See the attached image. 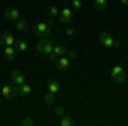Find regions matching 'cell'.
I'll return each instance as SVG.
<instances>
[{
  "label": "cell",
  "mask_w": 128,
  "mask_h": 126,
  "mask_svg": "<svg viewBox=\"0 0 128 126\" xmlns=\"http://www.w3.org/2000/svg\"><path fill=\"white\" fill-rule=\"evenodd\" d=\"M51 32H53V19L50 20V22H38L34 26V29H32V34L38 39L40 38H50Z\"/></svg>",
  "instance_id": "1"
},
{
  "label": "cell",
  "mask_w": 128,
  "mask_h": 126,
  "mask_svg": "<svg viewBox=\"0 0 128 126\" xmlns=\"http://www.w3.org/2000/svg\"><path fill=\"white\" fill-rule=\"evenodd\" d=\"M53 46H55V43L50 41L48 38H40L38 39V44H36V51L40 55H46L48 56L50 53L53 51Z\"/></svg>",
  "instance_id": "2"
},
{
  "label": "cell",
  "mask_w": 128,
  "mask_h": 126,
  "mask_svg": "<svg viewBox=\"0 0 128 126\" xmlns=\"http://www.w3.org/2000/svg\"><path fill=\"white\" fill-rule=\"evenodd\" d=\"M99 43L104 48H121V43L116 41L109 32H99Z\"/></svg>",
  "instance_id": "3"
},
{
  "label": "cell",
  "mask_w": 128,
  "mask_h": 126,
  "mask_svg": "<svg viewBox=\"0 0 128 126\" xmlns=\"http://www.w3.org/2000/svg\"><path fill=\"white\" fill-rule=\"evenodd\" d=\"M58 19H60V22L65 24V26H68L70 22L74 20V10L68 7V2H65V7H63V9H60Z\"/></svg>",
  "instance_id": "4"
},
{
  "label": "cell",
  "mask_w": 128,
  "mask_h": 126,
  "mask_svg": "<svg viewBox=\"0 0 128 126\" xmlns=\"http://www.w3.org/2000/svg\"><path fill=\"white\" fill-rule=\"evenodd\" d=\"M67 49H68V46H67L65 43H58V44L53 46V51L48 55V58L51 60V61H56L60 56H63V55L67 53Z\"/></svg>",
  "instance_id": "5"
},
{
  "label": "cell",
  "mask_w": 128,
  "mask_h": 126,
  "mask_svg": "<svg viewBox=\"0 0 128 126\" xmlns=\"http://www.w3.org/2000/svg\"><path fill=\"white\" fill-rule=\"evenodd\" d=\"M111 77H113V80H114L116 84H123V82L126 80L125 68L121 67V65H114V67L111 68Z\"/></svg>",
  "instance_id": "6"
},
{
  "label": "cell",
  "mask_w": 128,
  "mask_h": 126,
  "mask_svg": "<svg viewBox=\"0 0 128 126\" xmlns=\"http://www.w3.org/2000/svg\"><path fill=\"white\" fill-rule=\"evenodd\" d=\"M14 96H17V85L16 84H5L4 87H2V97L4 99H12Z\"/></svg>",
  "instance_id": "7"
},
{
  "label": "cell",
  "mask_w": 128,
  "mask_h": 126,
  "mask_svg": "<svg viewBox=\"0 0 128 126\" xmlns=\"http://www.w3.org/2000/svg\"><path fill=\"white\" fill-rule=\"evenodd\" d=\"M4 17L9 22H16L17 19H20V12L16 7H7V9L4 10Z\"/></svg>",
  "instance_id": "8"
},
{
  "label": "cell",
  "mask_w": 128,
  "mask_h": 126,
  "mask_svg": "<svg viewBox=\"0 0 128 126\" xmlns=\"http://www.w3.org/2000/svg\"><path fill=\"white\" fill-rule=\"evenodd\" d=\"M0 44H4V46H14L16 44V38L10 34V32H0Z\"/></svg>",
  "instance_id": "9"
},
{
  "label": "cell",
  "mask_w": 128,
  "mask_h": 126,
  "mask_svg": "<svg viewBox=\"0 0 128 126\" xmlns=\"http://www.w3.org/2000/svg\"><path fill=\"white\" fill-rule=\"evenodd\" d=\"M10 82H12V84H16V85H20V84H24V82H26V75H24L20 70H14V72H12V75H10Z\"/></svg>",
  "instance_id": "10"
},
{
  "label": "cell",
  "mask_w": 128,
  "mask_h": 126,
  "mask_svg": "<svg viewBox=\"0 0 128 126\" xmlns=\"http://www.w3.org/2000/svg\"><path fill=\"white\" fill-rule=\"evenodd\" d=\"M16 55H17V49H16V46H4V58L7 60V61L16 60Z\"/></svg>",
  "instance_id": "11"
},
{
  "label": "cell",
  "mask_w": 128,
  "mask_h": 126,
  "mask_svg": "<svg viewBox=\"0 0 128 126\" xmlns=\"http://www.w3.org/2000/svg\"><path fill=\"white\" fill-rule=\"evenodd\" d=\"M68 67H70V58L68 56H60L58 60H56V68H58L60 72H65V70H68Z\"/></svg>",
  "instance_id": "12"
},
{
  "label": "cell",
  "mask_w": 128,
  "mask_h": 126,
  "mask_svg": "<svg viewBox=\"0 0 128 126\" xmlns=\"http://www.w3.org/2000/svg\"><path fill=\"white\" fill-rule=\"evenodd\" d=\"M31 92H32V89H31L29 84H20V85H17V96H22V97H28L31 96Z\"/></svg>",
  "instance_id": "13"
},
{
  "label": "cell",
  "mask_w": 128,
  "mask_h": 126,
  "mask_svg": "<svg viewBox=\"0 0 128 126\" xmlns=\"http://www.w3.org/2000/svg\"><path fill=\"white\" fill-rule=\"evenodd\" d=\"M46 89H48V92H51V94H58L60 92V84L55 80V78H51V80H48V84H46Z\"/></svg>",
  "instance_id": "14"
},
{
  "label": "cell",
  "mask_w": 128,
  "mask_h": 126,
  "mask_svg": "<svg viewBox=\"0 0 128 126\" xmlns=\"http://www.w3.org/2000/svg\"><path fill=\"white\" fill-rule=\"evenodd\" d=\"M58 14H60V9L56 7V5H48V7H46V15H48L50 19L58 17Z\"/></svg>",
  "instance_id": "15"
},
{
  "label": "cell",
  "mask_w": 128,
  "mask_h": 126,
  "mask_svg": "<svg viewBox=\"0 0 128 126\" xmlns=\"http://www.w3.org/2000/svg\"><path fill=\"white\" fill-rule=\"evenodd\" d=\"M14 24H16V29L19 31V32H26V31H28V20L22 19V17H20V19H17Z\"/></svg>",
  "instance_id": "16"
},
{
  "label": "cell",
  "mask_w": 128,
  "mask_h": 126,
  "mask_svg": "<svg viewBox=\"0 0 128 126\" xmlns=\"http://www.w3.org/2000/svg\"><path fill=\"white\" fill-rule=\"evenodd\" d=\"M106 7H108V0H94V9L98 12H102Z\"/></svg>",
  "instance_id": "17"
},
{
  "label": "cell",
  "mask_w": 128,
  "mask_h": 126,
  "mask_svg": "<svg viewBox=\"0 0 128 126\" xmlns=\"http://www.w3.org/2000/svg\"><path fill=\"white\" fill-rule=\"evenodd\" d=\"M14 46H16V49H17V51L24 53V51L28 49V43H26L24 39H16V44H14Z\"/></svg>",
  "instance_id": "18"
},
{
  "label": "cell",
  "mask_w": 128,
  "mask_h": 126,
  "mask_svg": "<svg viewBox=\"0 0 128 126\" xmlns=\"http://www.w3.org/2000/svg\"><path fill=\"white\" fill-rule=\"evenodd\" d=\"M60 125H62V126H72V125H74V119L68 118L67 114H63L62 119H60Z\"/></svg>",
  "instance_id": "19"
},
{
  "label": "cell",
  "mask_w": 128,
  "mask_h": 126,
  "mask_svg": "<svg viewBox=\"0 0 128 126\" xmlns=\"http://www.w3.org/2000/svg\"><path fill=\"white\" fill-rule=\"evenodd\" d=\"M43 101H44V104H55V94H51V92H48L46 96L43 97Z\"/></svg>",
  "instance_id": "20"
},
{
  "label": "cell",
  "mask_w": 128,
  "mask_h": 126,
  "mask_svg": "<svg viewBox=\"0 0 128 126\" xmlns=\"http://www.w3.org/2000/svg\"><path fill=\"white\" fill-rule=\"evenodd\" d=\"M19 125H22V126H31V125H34V121L31 119V118H22L19 121Z\"/></svg>",
  "instance_id": "21"
},
{
  "label": "cell",
  "mask_w": 128,
  "mask_h": 126,
  "mask_svg": "<svg viewBox=\"0 0 128 126\" xmlns=\"http://www.w3.org/2000/svg\"><path fill=\"white\" fill-rule=\"evenodd\" d=\"M70 5H72V9H75V10L82 9V2L80 0H70Z\"/></svg>",
  "instance_id": "22"
},
{
  "label": "cell",
  "mask_w": 128,
  "mask_h": 126,
  "mask_svg": "<svg viewBox=\"0 0 128 126\" xmlns=\"http://www.w3.org/2000/svg\"><path fill=\"white\" fill-rule=\"evenodd\" d=\"M65 34H67V36H68V38H72V36H74V34H75V31H74V29H72V27H70V26H68V27H67V29H65Z\"/></svg>",
  "instance_id": "23"
},
{
  "label": "cell",
  "mask_w": 128,
  "mask_h": 126,
  "mask_svg": "<svg viewBox=\"0 0 128 126\" xmlns=\"http://www.w3.org/2000/svg\"><path fill=\"white\" fill-rule=\"evenodd\" d=\"M63 114H65V109H63L62 106H58V107H56V116H60V118H62Z\"/></svg>",
  "instance_id": "24"
},
{
  "label": "cell",
  "mask_w": 128,
  "mask_h": 126,
  "mask_svg": "<svg viewBox=\"0 0 128 126\" xmlns=\"http://www.w3.org/2000/svg\"><path fill=\"white\" fill-rule=\"evenodd\" d=\"M67 53H68L67 56H68L70 60H72V58H75V51H72V49H67Z\"/></svg>",
  "instance_id": "25"
},
{
  "label": "cell",
  "mask_w": 128,
  "mask_h": 126,
  "mask_svg": "<svg viewBox=\"0 0 128 126\" xmlns=\"http://www.w3.org/2000/svg\"><path fill=\"white\" fill-rule=\"evenodd\" d=\"M120 2H121L123 5H128V0H120Z\"/></svg>",
  "instance_id": "26"
},
{
  "label": "cell",
  "mask_w": 128,
  "mask_h": 126,
  "mask_svg": "<svg viewBox=\"0 0 128 126\" xmlns=\"http://www.w3.org/2000/svg\"><path fill=\"white\" fill-rule=\"evenodd\" d=\"M0 106H2V101H0Z\"/></svg>",
  "instance_id": "27"
}]
</instances>
